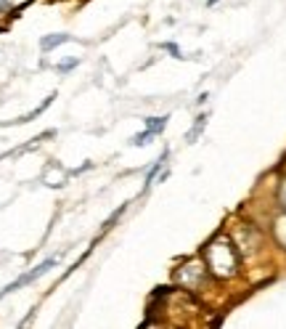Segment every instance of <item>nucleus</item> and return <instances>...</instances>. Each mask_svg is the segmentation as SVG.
Returning <instances> with one entry per match:
<instances>
[{
    "label": "nucleus",
    "instance_id": "nucleus-1",
    "mask_svg": "<svg viewBox=\"0 0 286 329\" xmlns=\"http://www.w3.org/2000/svg\"><path fill=\"white\" fill-rule=\"evenodd\" d=\"M199 255H202L207 271L212 273V279H218L220 284H230V281L246 276L241 252H238L236 242L230 239V234L226 231V226H223L220 231H215L210 239L202 244Z\"/></svg>",
    "mask_w": 286,
    "mask_h": 329
},
{
    "label": "nucleus",
    "instance_id": "nucleus-2",
    "mask_svg": "<svg viewBox=\"0 0 286 329\" xmlns=\"http://www.w3.org/2000/svg\"><path fill=\"white\" fill-rule=\"evenodd\" d=\"M172 284H177L185 292H191L199 300H204L210 287H220L218 279H212V273L207 271L202 255H191V258H183L180 263L172 268Z\"/></svg>",
    "mask_w": 286,
    "mask_h": 329
},
{
    "label": "nucleus",
    "instance_id": "nucleus-3",
    "mask_svg": "<svg viewBox=\"0 0 286 329\" xmlns=\"http://www.w3.org/2000/svg\"><path fill=\"white\" fill-rule=\"evenodd\" d=\"M61 263V252L58 255H51V258H45L43 263H37L32 271H27V273H21L19 279H13L11 284H5L3 289H0V297H5V295H11V292H16V289H21V287H29V284H35L37 279H43L48 271H53L56 265Z\"/></svg>",
    "mask_w": 286,
    "mask_h": 329
},
{
    "label": "nucleus",
    "instance_id": "nucleus-4",
    "mask_svg": "<svg viewBox=\"0 0 286 329\" xmlns=\"http://www.w3.org/2000/svg\"><path fill=\"white\" fill-rule=\"evenodd\" d=\"M268 236L270 242H273L276 252H281V255L286 258V210H273V215L268 218Z\"/></svg>",
    "mask_w": 286,
    "mask_h": 329
},
{
    "label": "nucleus",
    "instance_id": "nucleus-5",
    "mask_svg": "<svg viewBox=\"0 0 286 329\" xmlns=\"http://www.w3.org/2000/svg\"><path fill=\"white\" fill-rule=\"evenodd\" d=\"M167 159H170V149L165 146V151H162V154H159V157L151 162V167H149V170H146V178H143V194H146V191H149V189L154 186V183H157V175H159L162 170H165Z\"/></svg>",
    "mask_w": 286,
    "mask_h": 329
},
{
    "label": "nucleus",
    "instance_id": "nucleus-6",
    "mask_svg": "<svg viewBox=\"0 0 286 329\" xmlns=\"http://www.w3.org/2000/svg\"><path fill=\"white\" fill-rule=\"evenodd\" d=\"M273 204H276V210H286V167H278V170H276Z\"/></svg>",
    "mask_w": 286,
    "mask_h": 329
},
{
    "label": "nucleus",
    "instance_id": "nucleus-7",
    "mask_svg": "<svg viewBox=\"0 0 286 329\" xmlns=\"http://www.w3.org/2000/svg\"><path fill=\"white\" fill-rule=\"evenodd\" d=\"M207 122H210V112H199L194 125L188 128V133H185V143H196L199 138H202V133L207 130Z\"/></svg>",
    "mask_w": 286,
    "mask_h": 329
},
{
    "label": "nucleus",
    "instance_id": "nucleus-8",
    "mask_svg": "<svg viewBox=\"0 0 286 329\" xmlns=\"http://www.w3.org/2000/svg\"><path fill=\"white\" fill-rule=\"evenodd\" d=\"M29 3H32V0H0V21H11L21 8H27Z\"/></svg>",
    "mask_w": 286,
    "mask_h": 329
},
{
    "label": "nucleus",
    "instance_id": "nucleus-9",
    "mask_svg": "<svg viewBox=\"0 0 286 329\" xmlns=\"http://www.w3.org/2000/svg\"><path fill=\"white\" fill-rule=\"evenodd\" d=\"M53 98H56V93H51L48 98H43V104H40V106H35V109H32V112H27V114H21V117H19V120H8V122H3V125H27V122H32L35 117H40V114H43L45 109H48V106L53 104Z\"/></svg>",
    "mask_w": 286,
    "mask_h": 329
},
{
    "label": "nucleus",
    "instance_id": "nucleus-10",
    "mask_svg": "<svg viewBox=\"0 0 286 329\" xmlns=\"http://www.w3.org/2000/svg\"><path fill=\"white\" fill-rule=\"evenodd\" d=\"M74 37L72 35H66V32H53V35H43L40 37V51L43 53H51L53 48H58V45H64V43H72Z\"/></svg>",
    "mask_w": 286,
    "mask_h": 329
},
{
    "label": "nucleus",
    "instance_id": "nucleus-11",
    "mask_svg": "<svg viewBox=\"0 0 286 329\" xmlns=\"http://www.w3.org/2000/svg\"><path fill=\"white\" fill-rule=\"evenodd\" d=\"M159 51H162V53H167V56H170V59H175V61H185V59H191V56H185L183 48H180V45H177L175 40H162V43H159Z\"/></svg>",
    "mask_w": 286,
    "mask_h": 329
},
{
    "label": "nucleus",
    "instance_id": "nucleus-12",
    "mask_svg": "<svg viewBox=\"0 0 286 329\" xmlns=\"http://www.w3.org/2000/svg\"><path fill=\"white\" fill-rule=\"evenodd\" d=\"M154 138H159L157 133H154L151 128H143L141 133H135V135H130V146L133 149H141V146H149V143L154 141Z\"/></svg>",
    "mask_w": 286,
    "mask_h": 329
},
{
    "label": "nucleus",
    "instance_id": "nucleus-13",
    "mask_svg": "<svg viewBox=\"0 0 286 329\" xmlns=\"http://www.w3.org/2000/svg\"><path fill=\"white\" fill-rule=\"evenodd\" d=\"M167 120H170L167 114H162V117H146L143 128H151L157 135H162V133H165V128H167Z\"/></svg>",
    "mask_w": 286,
    "mask_h": 329
},
{
    "label": "nucleus",
    "instance_id": "nucleus-14",
    "mask_svg": "<svg viewBox=\"0 0 286 329\" xmlns=\"http://www.w3.org/2000/svg\"><path fill=\"white\" fill-rule=\"evenodd\" d=\"M74 66H80V56H72V59H64V61H58L56 66H53V69H56L58 74H69L74 69Z\"/></svg>",
    "mask_w": 286,
    "mask_h": 329
},
{
    "label": "nucleus",
    "instance_id": "nucleus-15",
    "mask_svg": "<svg viewBox=\"0 0 286 329\" xmlns=\"http://www.w3.org/2000/svg\"><path fill=\"white\" fill-rule=\"evenodd\" d=\"M93 167H96V165H93V162H85V165H80V167H74V170H72V175H80V173H88V170H93Z\"/></svg>",
    "mask_w": 286,
    "mask_h": 329
},
{
    "label": "nucleus",
    "instance_id": "nucleus-16",
    "mask_svg": "<svg viewBox=\"0 0 286 329\" xmlns=\"http://www.w3.org/2000/svg\"><path fill=\"white\" fill-rule=\"evenodd\" d=\"M207 101H210V93H207V90H204V93H199V96H196V106H204Z\"/></svg>",
    "mask_w": 286,
    "mask_h": 329
},
{
    "label": "nucleus",
    "instance_id": "nucleus-17",
    "mask_svg": "<svg viewBox=\"0 0 286 329\" xmlns=\"http://www.w3.org/2000/svg\"><path fill=\"white\" fill-rule=\"evenodd\" d=\"M218 3H220V0H204V8H215Z\"/></svg>",
    "mask_w": 286,
    "mask_h": 329
}]
</instances>
